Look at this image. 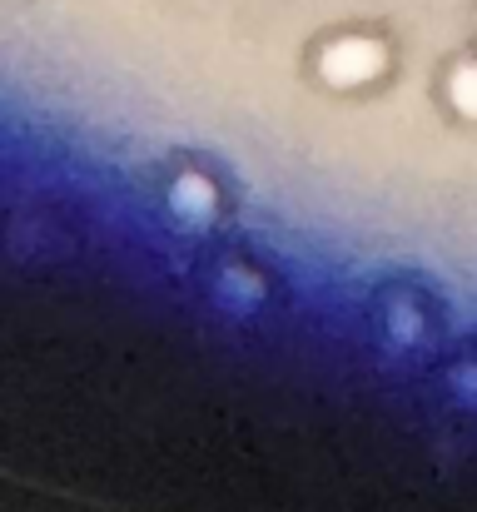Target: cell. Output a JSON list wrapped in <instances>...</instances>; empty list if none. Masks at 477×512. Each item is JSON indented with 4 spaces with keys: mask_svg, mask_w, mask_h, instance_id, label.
<instances>
[{
    "mask_svg": "<svg viewBox=\"0 0 477 512\" xmlns=\"http://www.w3.org/2000/svg\"><path fill=\"white\" fill-rule=\"evenodd\" d=\"M378 65H383V50L373 40H338L323 50V75L333 85H358V80L378 75Z\"/></svg>",
    "mask_w": 477,
    "mask_h": 512,
    "instance_id": "cell-1",
    "label": "cell"
},
{
    "mask_svg": "<svg viewBox=\"0 0 477 512\" xmlns=\"http://www.w3.org/2000/svg\"><path fill=\"white\" fill-rule=\"evenodd\" d=\"M453 100L463 105V115H477V65H463L453 75Z\"/></svg>",
    "mask_w": 477,
    "mask_h": 512,
    "instance_id": "cell-2",
    "label": "cell"
}]
</instances>
